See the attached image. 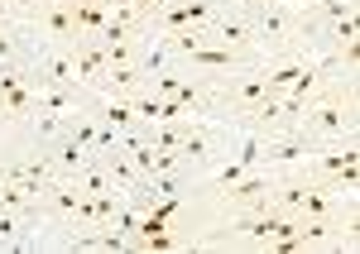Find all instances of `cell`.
Returning a JSON list of instances; mask_svg holds the SVG:
<instances>
[{
  "label": "cell",
  "instance_id": "6da1fadb",
  "mask_svg": "<svg viewBox=\"0 0 360 254\" xmlns=\"http://www.w3.org/2000/svg\"><path fill=\"white\" fill-rule=\"evenodd\" d=\"M298 135H303L312 149H317V144L356 140V106H351V96H346V86H341L336 72L322 82V91L307 101V115H303V125H298Z\"/></svg>",
  "mask_w": 360,
  "mask_h": 254
},
{
  "label": "cell",
  "instance_id": "7a4b0ae2",
  "mask_svg": "<svg viewBox=\"0 0 360 254\" xmlns=\"http://www.w3.org/2000/svg\"><path fill=\"white\" fill-rule=\"evenodd\" d=\"M202 34H207V44H221V48H236V53H245V58H259V48H255V25H250L245 10H236V5H221Z\"/></svg>",
  "mask_w": 360,
  "mask_h": 254
},
{
  "label": "cell",
  "instance_id": "3957f363",
  "mask_svg": "<svg viewBox=\"0 0 360 254\" xmlns=\"http://www.w3.org/2000/svg\"><path fill=\"white\" fill-rule=\"evenodd\" d=\"M96 115L111 125L115 135H130V130H139V115H135V106H130L125 96H96Z\"/></svg>",
  "mask_w": 360,
  "mask_h": 254
},
{
  "label": "cell",
  "instance_id": "277c9868",
  "mask_svg": "<svg viewBox=\"0 0 360 254\" xmlns=\"http://www.w3.org/2000/svg\"><path fill=\"white\" fill-rule=\"evenodd\" d=\"M68 15H72V25H77V34H101L106 29V20H111V10L106 5H91V0H68Z\"/></svg>",
  "mask_w": 360,
  "mask_h": 254
},
{
  "label": "cell",
  "instance_id": "5b68a950",
  "mask_svg": "<svg viewBox=\"0 0 360 254\" xmlns=\"http://www.w3.org/2000/svg\"><path fill=\"white\" fill-rule=\"evenodd\" d=\"M25 125H29V135H34V144H44V149H49L53 140H63L68 115H53V111H39V106H34V115H29Z\"/></svg>",
  "mask_w": 360,
  "mask_h": 254
},
{
  "label": "cell",
  "instance_id": "8992f818",
  "mask_svg": "<svg viewBox=\"0 0 360 254\" xmlns=\"http://www.w3.org/2000/svg\"><path fill=\"white\" fill-rule=\"evenodd\" d=\"M39 5H44V0H10V10H15V20H25L29 10H39Z\"/></svg>",
  "mask_w": 360,
  "mask_h": 254
},
{
  "label": "cell",
  "instance_id": "52a82bcc",
  "mask_svg": "<svg viewBox=\"0 0 360 254\" xmlns=\"http://www.w3.org/2000/svg\"><path fill=\"white\" fill-rule=\"evenodd\" d=\"M15 20V10H10V0H0V25H10Z\"/></svg>",
  "mask_w": 360,
  "mask_h": 254
}]
</instances>
